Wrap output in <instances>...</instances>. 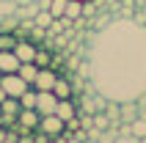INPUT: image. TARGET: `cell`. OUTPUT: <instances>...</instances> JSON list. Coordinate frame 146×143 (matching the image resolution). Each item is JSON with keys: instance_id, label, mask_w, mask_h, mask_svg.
<instances>
[{"instance_id": "obj_1", "label": "cell", "mask_w": 146, "mask_h": 143, "mask_svg": "<svg viewBox=\"0 0 146 143\" xmlns=\"http://www.w3.org/2000/svg\"><path fill=\"white\" fill-rule=\"evenodd\" d=\"M88 74L108 102H138L146 94V30L132 19H116L94 36Z\"/></svg>"}, {"instance_id": "obj_2", "label": "cell", "mask_w": 146, "mask_h": 143, "mask_svg": "<svg viewBox=\"0 0 146 143\" xmlns=\"http://www.w3.org/2000/svg\"><path fill=\"white\" fill-rule=\"evenodd\" d=\"M0 85H3L6 96H14V99H19L25 88H31V83H25V80L19 77L17 72H8V74H0Z\"/></svg>"}, {"instance_id": "obj_3", "label": "cell", "mask_w": 146, "mask_h": 143, "mask_svg": "<svg viewBox=\"0 0 146 143\" xmlns=\"http://www.w3.org/2000/svg\"><path fill=\"white\" fill-rule=\"evenodd\" d=\"M64 129H66V121L58 119L55 113H50V116H41V119H39L36 132H44V138H58Z\"/></svg>"}, {"instance_id": "obj_4", "label": "cell", "mask_w": 146, "mask_h": 143, "mask_svg": "<svg viewBox=\"0 0 146 143\" xmlns=\"http://www.w3.org/2000/svg\"><path fill=\"white\" fill-rule=\"evenodd\" d=\"M55 72L50 69V66H39V74H36V80H33L31 85L36 88V91H52V85H55Z\"/></svg>"}, {"instance_id": "obj_5", "label": "cell", "mask_w": 146, "mask_h": 143, "mask_svg": "<svg viewBox=\"0 0 146 143\" xmlns=\"http://www.w3.org/2000/svg\"><path fill=\"white\" fill-rule=\"evenodd\" d=\"M55 105H58V96L52 94V91H39V94H36V110H39V116L55 113Z\"/></svg>"}, {"instance_id": "obj_6", "label": "cell", "mask_w": 146, "mask_h": 143, "mask_svg": "<svg viewBox=\"0 0 146 143\" xmlns=\"http://www.w3.org/2000/svg\"><path fill=\"white\" fill-rule=\"evenodd\" d=\"M39 110H36V107H22V110L17 113V121H19V124H22L25 129H36L39 127Z\"/></svg>"}, {"instance_id": "obj_7", "label": "cell", "mask_w": 146, "mask_h": 143, "mask_svg": "<svg viewBox=\"0 0 146 143\" xmlns=\"http://www.w3.org/2000/svg\"><path fill=\"white\" fill-rule=\"evenodd\" d=\"M19 69V58L14 55V50H0V74Z\"/></svg>"}, {"instance_id": "obj_8", "label": "cell", "mask_w": 146, "mask_h": 143, "mask_svg": "<svg viewBox=\"0 0 146 143\" xmlns=\"http://www.w3.org/2000/svg\"><path fill=\"white\" fill-rule=\"evenodd\" d=\"M36 44H33V41H17L14 44V55L19 58V64H25V61H33V58H36Z\"/></svg>"}, {"instance_id": "obj_9", "label": "cell", "mask_w": 146, "mask_h": 143, "mask_svg": "<svg viewBox=\"0 0 146 143\" xmlns=\"http://www.w3.org/2000/svg\"><path fill=\"white\" fill-rule=\"evenodd\" d=\"M55 116H58V119H64L66 124L74 119V102H72V96H69V99H58V105H55Z\"/></svg>"}, {"instance_id": "obj_10", "label": "cell", "mask_w": 146, "mask_h": 143, "mask_svg": "<svg viewBox=\"0 0 146 143\" xmlns=\"http://www.w3.org/2000/svg\"><path fill=\"white\" fill-rule=\"evenodd\" d=\"M17 74H19L25 83H33V80H36V74H39V66L33 64V61H25V64H19Z\"/></svg>"}, {"instance_id": "obj_11", "label": "cell", "mask_w": 146, "mask_h": 143, "mask_svg": "<svg viewBox=\"0 0 146 143\" xmlns=\"http://www.w3.org/2000/svg\"><path fill=\"white\" fill-rule=\"evenodd\" d=\"M33 22H36V28H39V30H44V28H50V25L55 22V17L50 14V8H41V11H36Z\"/></svg>"}, {"instance_id": "obj_12", "label": "cell", "mask_w": 146, "mask_h": 143, "mask_svg": "<svg viewBox=\"0 0 146 143\" xmlns=\"http://www.w3.org/2000/svg\"><path fill=\"white\" fill-rule=\"evenodd\" d=\"M64 17H66V19H80V17H83V0H66Z\"/></svg>"}, {"instance_id": "obj_13", "label": "cell", "mask_w": 146, "mask_h": 143, "mask_svg": "<svg viewBox=\"0 0 146 143\" xmlns=\"http://www.w3.org/2000/svg\"><path fill=\"white\" fill-rule=\"evenodd\" d=\"M52 94L58 96V99H69L72 96V88H69V83L61 77H55V85H52Z\"/></svg>"}, {"instance_id": "obj_14", "label": "cell", "mask_w": 146, "mask_h": 143, "mask_svg": "<svg viewBox=\"0 0 146 143\" xmlns=\"http://www.w3.org/2000/svg\"><path fill=\"white\" fill-rule=\"evenodd\" d=\"M36 94H39V91H36V88H25L22 91V96H19V105H22V107H36Z\"/></svg>"}, {"instance_id": "obj_15", "label": "cell", "mask_w": 146, "mask_h": 143, "mask_svg": "<svg viewBox=\"0 0 146 143\" xmlns=\"http://www.w3.org/2000/svg\"><path fill=\"white\" fill-rule=\"evenodd\" d=\"M50 14L55 17V19H61L64 17V11H66V0H50Z\"/></svg>"}, {"instance_id": "obj_16", "label": "cell", "mask_w": 146, "mask_h": 143, "mask_svg": "<svg viewBox=\"0 0 146 143\" xmlns=\"http://www.w3.org/2000/svg\"><path fill=\"white\" fill-rule=\"evenodd\" d=\"M132 135H135V140H143V138H146V119H135V124H132Z\"/></svg>"}, {"instance_id": "obj_17", "label": "cell", "mask_w": 146, "mask_h": 143, "mask_svg": "<svg viewBox=\"0 0 146 143\" xmlns=\"http://www.w3.org/2000/svg\"><path fill=\"white\" fill-rule=\"evenodd\" d=\"M14 44H17V39L11 36V33H0V50H14Z\"/></svg>"}, {"instance_id": "obj_18", "label": "cell", "mask_w": 146, "mask_h": 143, "mask_svg": "<svg viewBox=\"0 0 146 143\" xmlns=\"http://www.w3.org/2000/svg\"><path fill=\"white\" fill-rule=\"evenodd\" d=\"M33 64H36V66H47V64H50V55L44 52V50H36V58H33Z\"/></svg>"}, {"instance_id": "obj_19", "label": "cell", "mask_w": 146, "mask_h": 143, "mask_svg": "<svg viewBox=\"0 0 146 143\" xmlns=\"http://www.w3.org/2000/svg\"><path fill=\"white\" fill-rule=\"evenodd\" d=\"M3 99H6V91H3V85H0V102H3Z\"/></svg>"}, {"instance_id": "obj_20", "label": "cell", "mask_w": 146, "mask_h": 143, "mask_svg": "<svg viewBox=\"0 0 146 143\" xmlns=\"http://www.w3.org/2000/svg\"><path fill=\"white\" fill-rule=\"evenodd\" d=\"M0 140H6V132H0Z\"/></svg>"}, {"instance_id": "obj_21", "label": "cell", "mask_w": 146, "mask_h": 143, "mask_svg": "<svg viewBox=\"0 0 146 143\" xmlns=\"http://www.w3.org/2000/svg\"><path fill=\"white\" fill-rule=\"evenodd\" d=\"M143 143H146V138H143Z\"/></svg>"}, {"instance_id": "obj_22", "label": "cell", "mask_w": 146, "mask_h": 143, "mask_svg": "<svg viewBox=\"0 0 146 143\" xmlns=\"http://www.w3.org/2000/svg\"><path fill=\"white\" fill-rule=\"evenodd\" d=\"M83 3H86V0H83Z\"/></svg>"}]
</instances>
